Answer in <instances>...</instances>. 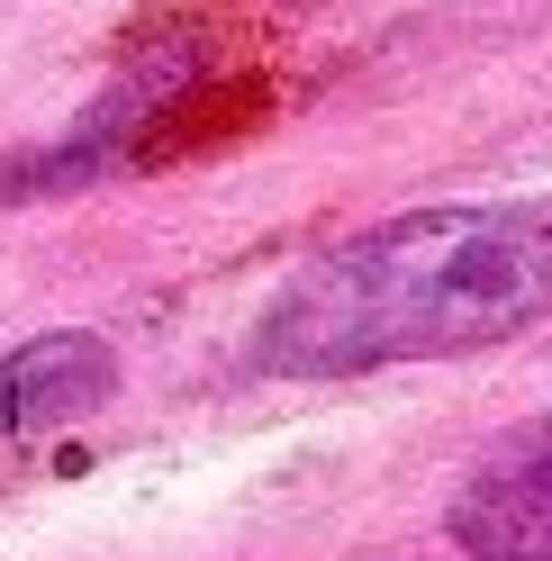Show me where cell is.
<instances>
[{
  "label": "cell",
  "instance_id": "1",
  "mask_svg": "<svg viewBox=\"0 0 552 561\" xmlns=\"http://www.w3.org/2000/svg\"><path fill=\"white\" fill-rule=\"evenodd\" d=\"M552 318V199L407 208L326 244L254 327L272 380H354L390 363H453Z\"/></svg>",
  "mask_w": 552,
  "mask_h": 561
},
{
  "label": "cell",
  "instance_id": "2",
  "mask_svg": "<svg viewBox=\"0 0 552 561\" xmlns=\"http://www.w3.org/2000/svg\"><path fill=\"white\" fill-rule=\"evenodd\" d=\"M453 543L471 561H552V416L507 435L490 462L453 489Z\"/></svg>",
  "mask_w": 552,
  "mask_h": 561
},
{
  "label": "cell",
  "instance_id": "3",
  "mask_svg": "<svg viewBox=\"0 0 552 561\" xmlns=\"http://www.w3.org/2000/svg\"><path fill=\"white\" fill-rule=\"evenodd\" d=\"M118 399V354L91 327H55L0 354V435H46Z\"/></svg>",
  "mask_w": 552,
  "mask_h": 561
}]
</instances>
